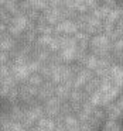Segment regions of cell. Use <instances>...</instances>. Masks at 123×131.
I'll list each match as a JSON object with an SVG mask.
<instances>
[{
  "label": "cell",
  "instance_id": "9a60e30c",
  "mask_svg": "<svg viewBox=\"0 0 123 131\" xmlns=\"http://www.w3.org/2000/svg\"><path fill=\"white\" fill-rule=\"evenodd\" d=\"M115 103H116V106L120 108V110H122V113H123V93L120 94V96H119V99H117Z\"/></svg>",
  "mask_w": 123,
  "mask_h": 131
},
{
  "label": "cell",
  "instance_id": "8fae6325",
  "mask_svg": "<svg viewBox=\"0 0 123 131\" xmlns=\"http://www.w3.org/2000/svg\"><path fill=\"white\" fill-rule=\"evenodd\" d=\"M102 131H123V125L119 123V120H108L102 125Z\"/></svg>",
  "mask_w": 123,
  "mask_h": 131
},
{
  "label": "cell",
  "instance_id": "9c48e42d",
  "mask_svg": "<svg viewBox=\"0 0 123 131\" xmlns=\"http://www.w3.org/2000/svg\"><path fill=\"white\" fill-rule=\"evenodd\" d=\"M100 82H102V80H100L99 78H96V76L92 78V79L85 85V88H83L85 93H86V94H89V96H92L93 93L99 92V89H100Z\"/></svg>",
  "mask_w": 123,
  "mask_h": 131
},
{
  "label": "cell",
  "instance_id": "e0dca14e",
  "mask_svg": "<svg viewBox=\"0 0 123 131\" xmlns=\"http://www.w3.org/2000/svg\"><path fill=\"white\" fill-rule=\"evenodd\" d=\"M27 131H44V130H43V128H40L38 125H35V127L30 128V130H27Z\"/></svg>",
  "mask_w": 123,
  "mask_h": 131
},
{
  "label": "cell",
  "instance_id": "7a4b0ae2",
  "mask_svg": "<svg viewBox=\"0 0 123 131\" xmlns=\"http://www.w3.org/2000/svg\"><path fill=\"white\" fill-rule=\"evenodd\" d=\"M91 49H110V51H113V42L106 34H96L91 38Z\"/></svg>",
  "mask_w": 123,
  "mask_h": 131
},
{
  "label": "cell",
  "instance_id": "4fadbf2b",
  "mask_svg": "<svg viewBox=\"0 0 123 131\" xmlns=\"http://www.w3.org/2000/svg\"><path fill=\"white\" fill-rule=\"evenodd\" d=\"M45 82H47V80L44 79L40 73H31V76H30L29 80H27V83H29V85L34 86V88H37V89H40Z\"/></svg>",
  "mask_w": 123,
  "mask_h": 131
},
{
  "label": "cell",
  "instance_id": "8992f818",
  "mask_svg": "<svg viewBox=\"0 0 123 131\" xmlns=\"http://www.w3.org/2000/svg\"><path fill=\"white\" fill-rule=\"evenodd\" d=\"M17 47H18V41L14 40L13 37H10L9 32L2 34V42H0L2 52H9V54H12L14 49H17Z\"/></svg>",
  "mask_w": 123,
  "mask_h": 131
},
{
  "label": "cell",
  "instance_id": "3957f363",
  "mask_svg": "<svg viewBox=\"0 0 123 131\" xmlns=\"http://www.w3.org/2000/svg\"><path fill=\"white\" fill-rule=\"evenodd\" d=\"M61 108H62V102L58 97H52L48 102L44 103V110H45V117H51V118H57L61 114Z\"/></svg>",
  "mask_w": 123,
  "mask_h": 131
},
{
  "label": "cell",
  "instance_id": "52a82bcc",
  "mask_svg": "<svg viewBox=\"0 0 123 131\" xmlns=\"http://www.w3.org/2000/svg\"><path fill=\"white\" fill-rule=\"evenodd\" d=\"M72 90H74V89H71L69 86H67L65 83H61V85H58L57 89H55V97H58L62 103L69 102Z\"/></svg>",
  "mask_w": 123,
  "mask_h": 131
},
{
  "label": "cell",
  "instance_id": "277c9868",
  "mask_svg": "<svg viewBox=\"0 0 123 131\" xmlns=\"http://www.w3.org/2000/svg\"><path fill=\"white\" fill-rule=\"evenodd\" d=\"M55 89H57V86H55L52 82L47 80V82L44 83V85L41 86L40 89H38L37 99H38V100H40V102L44 104L45 102H48L50 99H52V97L55 96Z\"/></svg>",
  "mask_w": 123,
  "mask_h": 131
},
{
  "label": "cell",
  "instance_id": "7c38bea8",
  "mask_svg": "<svg viewBox=\"0 0 123 131\" xmlns=\"http://www.w3.org/2000/svg\"><path fill=\"white\" fill-rule=\"evenodd\" d=\"M98 63H99V58L95 57V55H92V54H89L88 58L85 59V62H83V68L95 72L98 69Z\"/></svg>",
  "mask_w": 123,
  "mask_h": 131
},
{
  "label": "cell",
  "instance_id": "2e32d148",
  "mask_svg": "<svg viewBox=\"0 0 123 131\" xmlns=\"http://www.w3.org/2000/svg\"><path fill=\"white\" fill-rule=\"evenodd\" d=\"M54 131H67V127L64 125V123H57V127Z\"/></svg>",
  "mask_w": 123,
  "mask_h": 131
},
{
  "label": "cell",
  "instance_id": "5b68a950",
  "mask_svg": "<svg viewBox=\"0 0 123 131\" xmlns=\"http://www.w3.org/2000/svg\"><path fill=\"white\" fill-rule=\"evenodd\" d=\"M12 73L14 76V79L17 80L18 83H26L29 80V78L31 76V72H30L29 66L27 65H14L13 63L12 66Z\"/></svg>",
  "mask_w": 123,
  "mask_h": 131
},
{
  "label": "cell",
  "instance_id": "ba28073f",
  "mask_svg": "<svg viewBox=\"0 0 123 131\" xmlns=\"http://www.w3.org/2000/svg\"><path fill=\"white\" fill-rule=\"evenodd\" d=\"M106 116H108V120H119L120 117L123 116L122 110L116 106V103H110L105 107Z\"/></svg>",
  "mask_w": 123,
  "mask_h": 131
},
{
  "label": "cell",
  "instance_id": "5bb4252c",
  "mask_svg": "<svg viewBox=\"0 0 123 131\" xmlns=\"http://www.w3.org/2000/svg\"><path fill=\"white\" fill-rule=\"evenodd\" d=\"M52 40H54V35H38V40L35 44L40 48H50Z\"/></svg>",
  "mask_w": 123,
  "mask_h": 131
},
{
  "label": "cell",
  "instance_id": "6da1fadb",
  "mask_svg": "<svg viewBox=\"0 0 123 131\" xmlns=\"http://www.w3.org/2000/svg\"><path fill=\"white\" fill-rule=\"evenodd\" d=\"M77 32H79V27L75 23V20H64L55 27V35H71V37H74Z\"/></svg>",
  "mask_w": 123,
  "mask_h": 131
},
{
  "label": "cell",
  "instance_id": "30bf717a",
  "mask_svg": "<svg viewBox=\"0 0 123 131\" xmlns=\"http://www.w3.org/2000/svg\"><path fill=\"white\" fill-rule=\"evenodd\" d=\"M37 125L40 128H43L44 131H54L55 127H57V121L51 117H44V118L38 120Z\"/></svg>",
  "mask_w": 123,
  "mask_h": 131
}]
</instances>
